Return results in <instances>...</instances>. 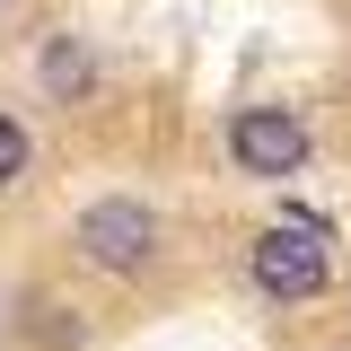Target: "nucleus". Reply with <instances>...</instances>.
<instances>
[{
  "label": "nucleus",
  "mask_w": 351,
  "mask_h": 351,
  "mask_svg": "<svg viewBox=\"0 0 351 351\" xmlns=\"http://www.w3.org/2000/svg\"><path fill=\"white\" fill-rule=\"evenodd\" d=\"M334 281V237H325V219H281V228H263L255 237V290L272 299H307V290H325Z\"/></svg>",
  "instance_id": "f257e3e1"
},
{
  "label": "nucleus",
  "mask_w": 351,
  "mask_h": 351,
  "mask_svg": "<svg viewBox=\"0 0 351 351\" xmlns=\"http://www.w3.org/2000/svg\"><path fill=\"white\" fill-rule=\"evenodd\" d=\"M158 246V219L141 211V202H88L80 211V255L106 263V272H141Z\"/></svg>",
  "instance_id": "f03ea898"
},
{
  "label": "nucleus",
  "mask_w": 351,
  "mask_h": 351,
  "mask_svg": "<svg viewBox=\"0 0 351 351\" xmlns=\"http://www.w3.org/2000/svg\"><path fill=\"white\" fill-rule=\"evenodd\" d=\"M228 149H237V167H246V176H299V167H307V123H299V114H281V106H255V114L228 123Z\"/></svg>",
  "instance_id": "7ed1b4c3"
},
{
  "label": "nucleus",
  "mask_w": 351,
  "mask_h": 351,
  "mask_svg": "<svg viewBox=\"0 0 351 351\" xmlns=\"http://www.w3.org/2000/svg\"><path fill=\"white\" fill-rule=\"evenodd\" d=\"M53 88H62V97L88 88V53H80V44H53Z\"/></svg>",
  "instance_id": "20e7f679"
},
{
  "label": "nucleus",
  "mask_w": 351,
  "mask_h": 351,
  "mask_svg": "<svg viewBox=\"0 0 351 351\" xmlns=\"http://www.w3.org/2000/svg\"><path fill=\"white\" fill-rule=\"evenodd\" d=\"M18 176H27V132L0 114V184H18Z\"/></svg>",
  "instance_id": "39448f33"
}]
</instances>
